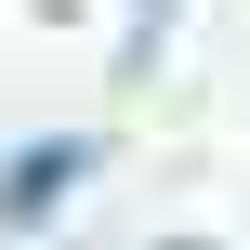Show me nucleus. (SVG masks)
Listing matches in <instances>:
<instances>
[{"label":"nucleus","instance_id":"1","mask_svg":"<svg viewBox=\"0 0 250 250\" xmlns=\"http://www.w3.org/2000/svg\"><path fill=\"white\" fill-rule=\"evenodd\" d=\"M66 185H79V145H26V158L0 171V211H13V224H40Z\"/></svg>","mask_w":250,"mask_h":250}]
</instances>
